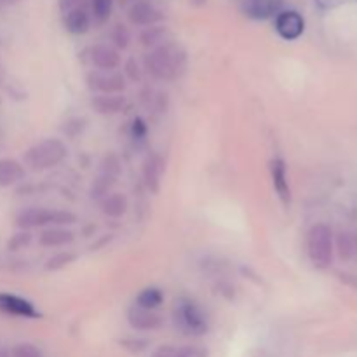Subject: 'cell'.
I'll return each instance as SVG.
<instances>
[{
    "label": "cell",
    "mask_w": 357,
    "mask_h": 357,
    "mask_svg": "<svg viewBox=\"0 0 357 357\" xmlns=\"http://www.w3.org/2000/svg\"><path fill=\"white\" fill-rule=\"evenodd\" d=\"M145 68L157 80H176L187 70V52L181 45L167 40L159 47L150 49L145 56Z\"/></svg>",
    "instance_id": "1"
},
{
    "label": "cell",
    "mask_w": 357,
    "mask_h": 357,
    "mask_svg": "<svg viewBox=\"0 0 357 357\" xmlns=\"http://www.w3.org/2000/svg\"><path fill=\"white\" fill-rule=\"evenodd\" d=\"M174 326L188 337H202L209 331V317L195 300L180 296L173 305Z\"/></svg>",
    "instance_id": "2"
},
{
    "label": "cell",
    "mask_w": 357,
    "mask_h": 357,
    "mask_svg": "<svg viewBox=\"0 0 357 357\" xmlns=\"http://www.w3.org/2000/svg\"><path fill=\"white\" fill-rule=\"evenodd\" d=\"M77 222L75 213L68 209H47V208H26L16 215V227L20 230L49 229V227H66Z\"/></svg>",
    "instance_id": "3"
},
{
    "label": "cell",
    "mask_w": 357,
    "mask_h": 357,
    "mask_svg": "<svg viewBox=\"0 0 357 357\" xmlns=\"http://www.w3.org/2000/svg\"><path fill=\"white\" fill-rule=\"evenodd\" d=\"M68 155V149L59 138H47L35 143L24 152V166L33 171H45L61 164Z\"/></svg>",
    "instance_id": "4"
},
{
    "label": "cell",
    "mask_w": 357,
    "mask_h": 357,
    "mask_svg": "<svg viewBox=\"0 0 357 357\" xmlns=\"http://www.w3.org/2000/svg\"><path fill=\"white\" fill-rule=\"evenodd\" d=\"M307 253L316 268H328L333 264L335 236L326 223H316L307 234Z\"/></svg>",
    "instance_id": "5"
},
{
    "label": "cell",
    "mask_w": 357,
    "mask_h": 357,
    "mask_svg": "<svg viewBox=\"0 0 357 357\" xmlns=\"http://www.w3.org/2000/svg\"><path fill=\"white\" fill-rule=\"evenodd\" d=\"M86 82L96 94H122L126 89V77L119 72H89Z\"/></svg>",
    "instance_id": "6"
},
{
    "label": "cell",
    "mask_w": 357,
    "mask_h": 357,
    "mask_svg": "<svg viewBox=\"0 0 357 357\" xmlns=\"http://www.w3.org/2000/svg\"><path fill=\"white\" fill-rule=\"evenodd\" d=\"M128 20L135 26H152L164 20V13L150 0H136L128 7Z\"/></svg>",
    "instance_id": "7"
},
{
    "label": "cell",
    "mask_w": 357,
    "mask_h": 357,
    "mask_svg": "<svg viewBox=\"0 0 357 357\" xmlns=\"http://www.w3.org/2000/svg\"><path fill=\"white\" fill-rule=\"evenodd\" d=\"M275 31L284 40H296L305 31V20L295 9H282L275 16Z\"/></svg>",
    "instance_id": "8"
},
{
    "label": "cell",
    "mask_w": 357,
    "mask_h": 357,
    "mask_svg": "<svg viewBox=\"0 0 357 357\" xmlns=\"http://www.w3.org/2000/svg\"><path fill=\"white\" fill-rule=\"evenodd\" d=\"M0 312L7 314V316L23 317V319H38L40 317V312L30 300L10 295V293H0Z\"/></svg>",
    "instance_id": "9"
},
{
    "label": "cell",
    "mask_w": 357,
    "mask_h": 357,
    "mask_svg": "<svg viewBox=\"0 0 357 357\" xmlns=\"http://www.w3.org/2000/svg\"><path fill=\"white\" fill-rule=\"evenodd\" d=\"M284 7V0H241V9L248 17L257 21L275 17Z\"/></svg>",
    "instance_id": "10"
},
{
    "label": "cell",
    "mask_w": 357,
    "mask_h": 357,
    "mask_svg": "<svg viewBox=\"0 0 357 357\" xmlns=\"http://www.w3.org/2000/svg\"><path fill=\"white\" fill-rule=\"evenodd\" d=\"M89 59L98 72H115L121 66V54L108 44H96L89 49Z\"/></svg>",
    "instance_id": "11"
},
{
    "label": "cell",
    "mask_w": 357,
    "mask_h": 357,
    "mask_svg": "<svg viewBox=\"0 0 357 357\" xmlns=\"http://www.w3.org/2000/svg\"><path fill=\"white\" fill-rule=\"evenodd\" d=\"M128 323L132 330L138 331H155L162 326L164 319L155 310H146L142 307L132 305L128 312Z\"/></svg>",
    "instance_id": "12"
},
{
    "label": "cell",
    "mask_w": 357,
    "mask_h": 357,
    "mask_svg": "<svg viewBox=\"0 0 357 357\" xmlns=\"http://www.w3.org/2000/svg\"><path fill=\"white\" fill-rule=\"evenodd\" d=\"M63 24H65L68 33L84 35L89 31L91 24H93V17H91L89 9L82 6V3H79L77 7L63 14Z\"/></svg>",
    "instance_id": "13"
},
{
    "label": "cell",
    "mask_w": 357,
    "mask_h": 357,
    "mask_svg": "<svg viewBox=\"0 0 357 357\" xmlns=\"http://www.w3.org/2000/svg\"><path fill=\"white\" fill-rule=\"evenodd\" d=\"M271 174L275 194L281 199L282 204L289 206V202H291V188H289L288 166H286L284 159H279L278 157V159L271 160Z\"/></svg>",
    "instance_id": "14"
},
{
    "label": "cell",
    "mask_w": 357,
    "mask_h": 357,
    "mask_svg": "<svg viewBox=\"0 0 357 357\" xmlns=\"http://www.w3.org/2000/svg\"><path fill=\"white\" fill-rule=\"evenodd\" d=\"M164 173V160L159 153H152L143 162V181L152 194L160 190V178Z\"/></svg>",
    "instance_id": "15"
},
{
    "label": "cell",
    "mask_w": 357,
    "mask_h": 357,
    "mask_svg": "<svg viewBox=\"0 0 357 357\" xmlns=\"http://www.w3.org/2000/svg\"><path fill=\"white\" fill-rule=\"evenodd\" d=\"M126 96L122 94H96L91 100V107L100 115H115L121 114L126 108Z\"/></svg>",
    "instance_id": "16"
},
{
    "label": "cell",
    "mask_w": 357,
    "mask_h": 357,
    "mask_svg": "<svg viewBox=\"0 0 357 357\" xmlns=\"http://www.w3.org/2000/svg\"><path fill=\"white\" fill-rule=\"evenodd\" d=\"M23 180H24L23 164L17 162L16 159H9V157L0 159V188L14 187V185L21 183Z\"/></svg>",
    "instance_id": "17"
},
{
    "label": "cell",
    "mask_w": 357,
    "mask_h": 357,
    "mask_svg": "<svg viewBox=\"0 0 357 357\" xmlns=\"http://www.w3.org/2000/svg\"><path fill=\"white\" fill-rule=\"evenodd\" d=\"M75 236H73L72 230L63 229V227H49L44 229L38 236V244L42 248H61L66 244H72Z\"/></svg>",
    "instance_id": "18"
},
{
    "label": "cell",
    "mask_w": 357,
    "mask_h": 357,
    "mask_svg": "<svg viewBox=\"0 0 357 357\" xmlns=\"http://www.w3.org/2000/svg\"><path fill=\"white\" fill-rule=\"evenodd\" d=\"M150 357H209V352L201 345H160Z\"/></svg>",
    "instance_id": "19"
},
{
    "label": "cell",
    "mask_w": 357,
    "mask_h": 357,
    "mask_svg": "<svg viewBox=\"0 0 357 357\" xmlns=\"http://www.w3.org/2000/svg\"><path fill=\"white\" fill-rule=\"evenodd\" d=\"M335 250H337L338 258L344 261H351L357 258V232L342 230L335 239Z\"/></svg>",
    "instance_id": "20"
},
{
    "label": "cell",
    "mask_w": 357,
    "mask_h": 357,
    "mask_svg": "<svg viewBox=\"0 0 357 357\" xmlns=\"http://www.w3.org/2000/svg\"><path fill=\"white\" fill-rule=\"evenodd\" d=\"M101 211L108 218H121L128 211V197L121 192H110L107 197L100 201Z\"/></svg>",
    "instance_id": "21"
},
{
    "label": "cell",
    "mask_w": 357,
    "mask_h": 357,
    "mask_svg": "<svg viewBox=\"0 0 357 357\" xmlns=\"http://www.w3.org/2000/svg\"><path fill=\"white\" fill-rule=\"evenodd\" d=\"M167 38H169V30L164 24H152V26L143 28L142 33H139L138 40L143 47L146 49H155L159 45L166 44Z\"/></svg>",
    "instance_id": "22"
},
{
    "label": "cell",
    "mask_w": 357,
    "mask_h": 357,
    "mask_svg": "<svg viewBox=\"0 0 357 357\" xmlns=\"http://www.w3.org/2000/svg\"><path fill=\"white\" fill-rule=\"evenodd\" d=\"M164 302V291L157 286H149V288L142 289L139 295L136 296V307H142L146 310H155L162 305Z\"/></svg>",
    "instance_id": "23"
},
{
    "label": "cell",
    "mask_w": 357,
    "mask_h": 357,
    "mask_svg": "<svg viewBox=\"0 0 357 357\" xmlns=\"http://www.w3.org/2000/svg\"><path fill=\"white\" fill-rule=\"evenodd\" d=\"M89 13L94 24H105L112 16L114 0H89Z\"/></svg>",
    "instance_id": "24"
},
{
    "label": "cell",
    "mask_w": 357,
    "mask_h": 357,
    "mask_svg": "<svg viewBox=\"0 0 357 357\" xmlns=\"http://www.w3.org/2000/svg\"><path fill=\"white\" fill-rule=\"evenodd\" d=\"M115 183H117V178L108 176V174H103V173H98L96 180H94L93 185H91V199L100 202L101 199L107 197V195L110 194Z\"/></svg>",
    "instance_id": "25"
},
{
    "label": "cell",
    "mask_w": 357,
    "mask_h": 357,
    "mask_svg": "<svg viewBox=\"0 0 357 357\" xmlns=\"http://www.w3.org/2000/svg\"><path fill=\"white\" fill-rule=\"evenodd\" d=\"M110 38H112V44L115 45V49H128L129 44H131V31H129V28L126 26V24L122 23H117L114 24V28H112L110 31Z\"/></svg>",
    "instance_id": "26"
},
{
    "label": "cell",
    "mask_w": 357,
    "mask_h": 357,
    "mask_svg": "<svg viewBox=\"0 0 357 357\" xmlns=\"http://www.w3.org/2000/svg\"><path fill=\"white\" fill-rule=\"evenodd\" d=\"M100 173L108 174V176H114V178L121 176L122 162H121V159H119L117 153L110 152V153H107V155H105L103 159H101Z\"/></svg>",
    "instance_id": "27"
},
{
    "label": "cell",
    "mask_w": 357,
    "mask_h": 357,
    "mask_svg": "<svg viewBox=\"0 0 357 357\" xmlns=\"http://www.w3.org/2000/svg\"><path fill=\"white\" fill-rule=\"evenodd\" d=\"M75 260H77L75 253H72V251H61V253L49 258L47 264H45V268H47V271H61V268L68 267V265L73 264Z\"/></svg>",
    "instance_id": "28"
},
{
    "label": "cell",
    "mask_w": 357,
    "mask_h": 357,
    "mask_svg": "<svg viewBox=\"0 0 357 357\" xmlns=\"http://www.w3.org/2000/svg\"><path fill=\"white\" fill-rule=\"evenodd\" d=\"M30 243H31L30 230H17L16 234H13V236H10L9 243H7V250L9 251L24 250V248H26Z\"/></svg>",
    "instance_id": "29"
},
{
    "label": "cell",
    "mask_w": 357,
    "mask_h": 357,
    "mask_svg": "<svg viewBox=\"0 0 357 357\" xmlns=\"http://www.w3.org/2000/svg\"><path fill=\"white\" fill-rule=\"evenodd\" d=\"M10 357H44L40 349L33 344H17L10 349Z\"/></svg>",
    "instance_id": "30"
},
{
    "label": "cell",
    "mask_w": 357,
    "mask_h": 357,
    "mask_svg": "<svg viewBox=\"0 0 357 357\" xmlns=\"http://www.w3.org/2000/svg\"><path fill=\"white\" fill-rule=\"evenodd\" d=\"M122 75H124L126 79L131 80V82H139V80H142V68H139L138 61H136L135 58H129L128 61L124 63V73H122Z\"/></svg>",
    "instance_id": "31"
},
{
    "label": "cell",
    "mask_w": 357,
    "mask_h": 357,
    "mask_svg": "<svg viewBox=\"0 0 357 357\" xmlns=\"http://www.w3.org/2000/svg\"><path fill=\"white\" fill-rule=\"evenodd\" d=\"M146 132H149V126H146V122L143 121L142 117H136L131 124L132 138L138 139V142H142V139L146 138Z\"/></svg>",
    "instance_id": "32"
},
{
    "label": "cell",
    "mask_w": 357,
    "mask_h": 357,
    "mask_svg": "<svg viewBox=\"0 0 357 357\" xmlns=\"http://www.w3.org/2000/svg\"><path fill=\"white\" fill-rule=\"evenodd\" d=\"M121 345L128 349L129 352H142L149 347V342L143 340V338H128V340H122Z\"/></svg>",
    "instance_id": "33"
},
{
    "label": "cell",
    "mask_w": 357,
    "mask_h": 357,
    "mask_svg": "<svg viewBox=\"0 0 357 357\" xmlns=\"http://www.w3.org/2000/svg\"><path fill=\"white\" fill-rule=\"evenodd\" d=\"M84 128H86V121H84V119H72V121L66 122L65 132L73 138V136H77L79 132H82Z\"/></svg>",
    "instance_id": "34"
},
{
    "label": "cell",
    "mask_w": 357,
    "mask_h": 357,
    "mask_svg": "<svg viewBox=\"0 0 357 357\" xmlns=\"http://www.w3.org/2000/svg\"><path fill=\"white\" fill-rule=\"evenodd\" d=\"M349 0H316L317 7L323 10H331V9H337V7H342L344 3H347Z\"/></svg>",
    "instance_id": "35"
},
{
    "label": "cell",
    "mask_w": 357,
    "mask_h": 357,
    "mask_svg": "<svg viewBox=\"0 0 357 357\" xmlns=\"http://www.w3.org/2000/svg\"><path fill=\"white\" fill-rule=\"evenodd\" d=\"M79 3H80V0H58V7H59V10H61L63 14H65L66 10L77 7Z\"/></svg>",
    "instance_id": "36"
},
{
    "label": "cell",
    "mask_w": 357,
    "mask_h": 357,
    "mask_svg": "<svg viewBox=\"0 0 357 357\" xmlns=\"http://www.w3.org/2000/svg\"><path fill=\"white\" fill-rule=\"evenodd\" d=\"M206 2H208V0H190L192 6H195V7H202V6H206Z\"/></svg>",
    "instance_id": "37"
},
{
    "label": "cell",
    "mask_w": 357,
    "mask_h": 357,
    "mask_svg": "<svg viewBox=\"0 0 357 357\" xmlns=\"http://www.w3.org/2000/svg\"><path fill=\"white\" fill-rule=\"evenodd\" d=\"M2 2H3V7H6V6H14V3L21 2V0H2Z\"/></svg>",
    "instance_id": "38"
},
{
    "label": "cell",
    "mask_w": 357,
    "mask_h": 357,
    "mask_svg": "<svg viewBox=\"0 0 357 357\" xmlns=\"http://www.w3.org/2000/svg\"><path fill=\"white\" fill-rule=\"evenodd\" d=\"M0 357H10V351H7V349H0Z\"/></svg>",
    "instance_id": "39"
},
{
    "label": "cell",
    "mask_w": 357,
    "mask_h": 357,
    "mask_svg": "<svg viewBox=\"0 0 357 357\" xmlns=\"http://www.w3.org/2000/svg\"><path fill=\"white\" fill-rule=\"evenodd\" d=\"M121 2V6H131L132 2H136V0H119Z\"/></svg>",
    "instance_id": "40"
},
{
    "label": "cell",
    "mask_w": 357,
    "mask_h": 357,
    "mask_svg": "<svg viewBox=\"0 0 357 357\" xmlns=\"http://www.w3.org/2000/svg\"><path fill=\"white\" fill-rule=\"evenodd\" d=\"M0 7H3V2H2V0H0Z\"/></svg>",
    "instance_id": "41"
}]
</instances>
